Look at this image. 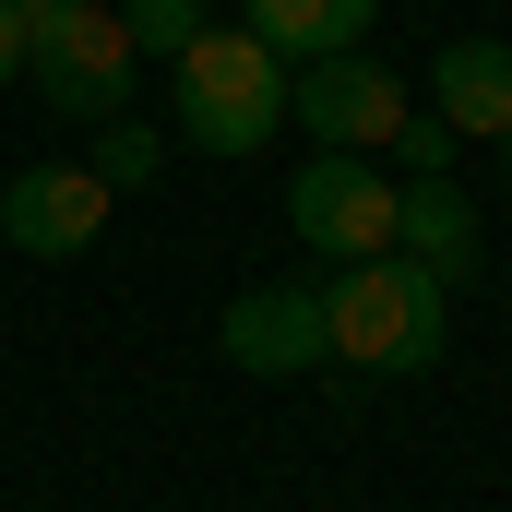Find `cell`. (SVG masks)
<instances>
[{"instance_id": "1", "label": "cell", "mask_w": 512, "mask_h": 512, "mask_svg": "<svg viewBox=\"0 0 512 512\" xmlns=\"http://www.w3.org/2000/svg\"><path fill=\"white\" fill-rule=\"evenodd\" d=\"M441 334H453V286L441 274H417L405 251H370V262H334V286H322V346L346 358V370H429L441 358Z\"/></svg>"}, {"instance_id": "2", "label": "cell", "mask_w": 512, "mask_h": 512, "mask_svg": "<svg viewBox=\"0 0 512 512\" xmlns=\"http://www.w3.org/2000/svg\"><path fill=\"white\" fill-rule=\"evenodd\" d=\"M167 84H179V143L215 155V167H239V155H262L286 131V60L262 48L251 24H203L167 60Z\"/></svg>"}, {"instance_id": "3", "label": "cell", "mask_w": 512, "mask_h": 512, "mask_svg": "<svg viewBox=\"0 0 512 512\" xmlns=\"http://www.w3.org/2000/svg\"><path fill=\"white\" fill-rule=\"evenodd\" d=\"M131 24L120 0H60V12H36V48H24V72H36V96L60 108V120H120L131 108Z\"/></svg>"}, {"instance_id": "4", "label": "cell", "mask_w": 512, "mask_h": 512, "mask_svg": "<svg viewBox=\"0 0 512 512\" xmlns=\"http://www.w3.org/2000/svg\"><path fill=\"white\" fill-rule=\"evenodd\" d=\"M286 227L322 262H370V251H393V179L346 143H310V167L286 179Z\"/></svg>"}, {"instance_id": "5", "label": "cell", "mask_w": 512, "mask_h": 512, "mask_svg": "<svg viewBox=\"0 0 512 512\" xmlns=\"http://www.w3.org/2000/svg\"><path fill=\"white\" fill-rule=\"evenodd\" d=\"M286 120L310 131V143H346V155H370L405 131V84H393L370 48H334V60H298L286 72Z\"/></svg>"}, {"instance_id": "6", "label": "cell", "mask_w": 512, "mask_h": 512, "mask_svg": "<svg viewBox=\"0 0 512 512\" xmlns=\"http://www.w3.org/2000/svg\"><path fill=\"white\" fill-rule=\"evenodd\" d=\"M108 179L96 167H24L12 191H0V239L24 262H72V251H96V227H108Z\"/></svg>"}, {"instance_id": "7", "label": "cell", "mask_w": 512, "mask_h": 512, "mask_svg": "<svg viewBox=\"0 0 512 512\" xmlns=\"http://www.w3.org/2000/svg\"><path fill=\"white\" fill-rule=\"evenodd\" d=\"M334 346H322V286H251L227 298V370L251 382H310Z\"/></svg>"}, {"instance_id": "8", "label": "cell", "mask_w": 512, "mask_h": 512, "mask_svg": "<svg viewBox=\"0 0 512 512\" xmlns=\"http://www.w3.org/2000/svg\"><path fill=\"white\" fill-rule=\"evenodd\" d=\"M393 251L417 262V274H441V286H477V203L453 191V167H417V179H393Z\"/></svg>"}, {"instance_id": "9", "label": "cell", "mask_w": 512, "mask_h": 512, "mask_svg": "<svg viewBox=\"0 0 512 512\" xmlns=\"http://www.w3.org/2000/svg\"><path fill=\"white\" fill-rule=\"evenodd\" d=\"M429 108L453 120V143H512V36H453L429 60Z\"/></svg>"}, {"instance_id": "10", "label": "cell", "mask_w": 512, "mask_h": 512, "mask_svg": "<svg viewBox=\"0 0 512 512\" xmlns=\"http://www.w3.org/2000/svg\"><path fill=\"white\" fill-rule=\"evenodd\" d=\"M370 12L382 0H251V36L298 72V60H334V48H358L370 36Z\"/></svg>"}, {"instance_id": "11", "label": "cell", "mask_w": 512, "mask_h": 512, "mask_svg": "<svg viewBox=\"0 0 512 512\" xmlns=\"http://www.w3.org/2000/svg\"><path fill=\"white\" fill-rule=\"evenodd\" d=\"M84 167H96V179H108V191H143V179H155V167H167V131L155 120H96V155H84Z\"/></svg>"}, {"instance_id": "12", "label": "cell", "mask_w": 512, "mask_h": 512, "mask_svg": "<svg viewBox=\"0 0 512 512\" xmlns=\"http://www.w3.org/2000/svg\"><path fill=\"white\" fill-rule=\"evenodd\" d=\"M120 24H131V48H143V60H179L215 12H203V0H120Z\"/></svg>"}, {"instance_id": "13", "label": "cell", "mask_w": 512, "mask_h": 512, "mask_svg": "<svg viewBox=\"0 0 512 512\" xmlns=\"http://www.w3.org/2000/svg\"><path fill=\"white\" fill-rule=\"evenodd\" d=\"M393 155H405V179H417V167H453V120H441V108H429V120L405 108V131H393Z\"/></svg>"}, {"instance_id": "14", "label": "cell", "mask_w": 512, "mask_h": 512, "mask_svg": "<svg viewBox=\"0 0 512 512\" xmlns=\"http://www.w3.org/2000/svg\"><path fill=\"white\" fill-rule=\"evenodd\" d=\"M24 48H36V24H24V0H0V96L24 84Z\"/></svg>"}, {"instance_id": "15", "label": "cell", "mask_w": 512, "mask_h": 512, "mask_svg": "<svg viewBox=\"0 0 512 512\" xmlns=\"http://www.w3.org/2000/svg\"><path fill=\"white\" fill-rule=\"evenodd\" d=\"M36 12H60V0H24V24H36Z\"/></svg>"}]
</instances>
